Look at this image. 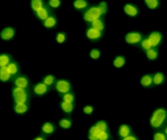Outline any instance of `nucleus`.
Returning a JSON list of instances; mask_svg holds the SVG:
<instances>
[{"instance_id": "2f4dec72", "label": "nucleus", "mask_w": 167, "mask_h": 140, "mask_svg": "<svg viewBox=\"0 0 167 140\" xmlns=\"http://www.w3.org/2000/svg\"><path fill=\"white\" fill-rule=\"evenodd\" d=\"M67 39V35L64 32H60L57 34L56 36V39L57 42L59 43H63L66 41Z\"/></svg>"}, {"instance_id": "dca6fc26", "label": "nucleus", "mask_w": 167, "mask_h": 140, "mask_svg": "<svg viewBox=\"0 0 167 140\" xmlns=\"http://www.w3.org/2000/svg\"><path fill=\"white\" fill-rule=\"evenodd\" d=\"M102 131H101L95 126H92L88 132V138L90 140H98L100 134Z\"/></svg>"}, {"instance_id": "ddd939ff", "label": "nucleus", "mask_w": 167, "mask_h": 140, "mask_svg": "<svg viewBox=\"0 0 167 140\" xmlns=\"http://www.w3.org/2000/svg\"><path fill=\"white\" fill-rule=\"evenodd\" d=\"M88 26L92 27L94 29L104 32L105 29V24L103 18L97 19L90 23L88 24Z\"/></svg>"}, {"instance_id": "37998d69", "label": "nucleus", "mask_w": 167, "mask_h": 140, "mask_svg": "<svg viewBox=\"0 0 167 140\" xmlns=\"http://www.w3.org/2000/svg\"><path fill=\"white\" fill-rule=\"evenodd\" d=\"M34 140H45L44 137L42 136H39V137H36Z\"/></svg>"}, {"instance_id": "423d86ee", "label": "nucleus", "mask_w": 167, "mask_h": 140, "mask_svg": "<svg viewBox=\"0 0 167 140\" xmlns=\"http://www.w3.org/2000/svg\"><path fill=\"white\" fill-rule=\"evenodd\" d=\"M104 32L94 29L92 27L88 26L86 30V37L88 39L92 41H98L103 37Z\"/></svg>"}, {"instance_id": "f03ea898", "label": "nucleus", "mask_w": 167, "mask_h": 140, "mask_svg": "<svg viewBox=\"0 0 167 140\" xmlns=\"http://www.w3.org/2000/svg\"><path fill=\"white\" fill-rule=\"evenodd\" d=\"M167 118L166 110L163 108L158 109L154 112L151 118V125L153 128H159L164 125Z\"/></svg>"}, {"instance_id": "0eeeda50", "label": "nucleus", "mask_w": 167, "mask_h": 140, "mask_svg": "<svg viewBox=\"0 0 167 140\" xmlns=\"http://www.w3.org/2000/svg\"><path fill=\"white\" fill-rule=\"evenodd\" d=\"M52 14H53L52 10L45 5L40 10L36 12V16L38 19L44 22Z\"/></svg>"}, {"instance_id": "c85d7f7f", "label": "nucleus", "mask_w": 167, "mask_h": 140, "mask_svg": "<svg viewBox=\"0 0 167 140\" xmlns=\"http://www.w3.org/2000/svg\"><path fill=\"white\" fill-rule=\"evenodd\" d=\"M60 125L63 129H69L72 126V121L68 118L61 119L60 121Z\"/></svg>"}, {"instance_id": "20e7f679", "label": "nucleus", "mask_w": 167, "mask_h": 140, "mask_svg": "<svg viewBox=\"0 0 167 140\" xmlns=\"http://www.w3.org/2000/svg\"><path fill=\"white\" fill-rule=\"evenodd\" d=\"M55 88L58 93L62 95L71 92L72 90V86L70 82L64 79L56 80L55 83Z\"/></svg>"}, {"instance_id": "cd10ccee", "label": "nucleus", "mask_w": 167, "mask_h": 140, "mask_svg": "<svg viewBox=\"0 0 167 140\" xmlns=\"http://www.w3.org/2000/svg\"><path fill=\"white\" fill-rule=\"evenodd\" d=\"M141 83L144 87H148L152 83V78L150 75H146L142 77L141 79Z\"/></svg>"}, {"instance_id": "2eb2a0df", "label": "nucleus", "mask_w": 167, "mask_h": 140, "mask_svg": "<svg viewBox=\"0 0 167 140\" xmlns=\"http://www.w3.org/2000/svg\"><path fill=\"white\" fill-rule=\"evenodd\" d=\"M124 11L128 16L135 17L138 14V10L136 6L132 4H127L124 7Z\"/></svg>"}, {"instance_id": "bb28decb", "label": "nucleus", "mask_w": 167, "mask_h": 140, "mask_svg": "<svg viewBox=\"0 0 167 140\" xmlns=\"http://www.w3.org/2000/svg\"><path fill=\"white\" fill-rule=\"evenodd\" d=\"M62 99H63V102H70V103H74L75 99V95L73 93H72L71 92L69 93H66V94L63 95Z\"/></svg>"}, {"instance_id": "9d476101", "label": "nucleus", "mask_w": 167, "mask_h": 140, "mask_svg": "<svg viewBox=\"0 0 167 140\" xmlns=\"http://www.w3.org/2000/svg\"><path fill=\"white\" fill-rule=\"evenodd\" d=\"M49 90V87L45 85L43 82L36 83L33 87V92L35 94L38 96H42L46 94Z\"/></svg>"}, {"instance_id": "4c0bfd02", "label": "nucleus", "mask_w": 167, "mask_h": 140, "mask_svg": "<svg viewBox=\"0 0 167 140\" xmlns=\"http://www.w3.org/2000/svg\"><path fill=\"white\" fill-rule=\"evenodd\" d=\"M110 138V134L108 131H102L100 134L98 140H109Z\"/></svg>"}, {"instance_id": "79ce46f5", "label": "nucleus", "mask_w": 167, "mask_h": 140, "mask_svg": "<svg viewBox=\"0 0 167 140\" xmlns=\"http://www.w3.org/2000/svg\"><path fill=\"white\" fill-rule=\"evenodd\" d=\"M122 140H138L137 138L134 135H130L127 137H125Z\"/></svg>"}, {"instance_id": "58836bf2", "label": "nucleus", "mask_w": 167, "mask_h": 140, "mask_svg": "<svg viewBox=\"0 0 167 140\" xmlns=\"http://www.w3.org/2000/svg\"><path fill=\"white\" fill-rule=\"evenodd\" d=\"M154 140H167V137L161 132H157L154 135Z\"/></svg>"}, {"instance_id": "4be33fe9", "label": "nucleus", "mask_w": 167, "mask_h": 140, "mask_svg": "<svg viewBox=\"0 0 167 140\" xmlns=\"http://www.w3.org/2000/svg\"><path fill=\"white\" fill-rule=\"evenodd\" d=\"M28 109V104H15L14 110L16 113L19 114H25Z\"/></svg>"}, {"instance_id": "412c9836", "label": "nucleus", "mask_w": 167, "mask_h": 140, "mask_svg": "<svg viewBox=\"0 0 167 140\" xmlns=\"http://www.w3.org/2000/svg\"><path fill=\"white\" fill-rule=\"evenodd\" d=\"M61 107L63 111L66 114H71L73 110L75 105L74 103H70V102H62L61 104Z\"/></svg>"}, {"instance_id": "5701e85b", "label": "nucleus", "mask_w": 167, "mask_h": 140, "mask_svg": "<svg viewBox=\"0 0 167 140\" xmlns=\"http://www.w3.org/2000/svg\"><path fill=\"white\" fill-rule=\"evenodd\" d=\"M131 132V129L127 125H122L120 127L119 129V135L121 138H125L130 135Z\"/></svg>"}, {"instance_id": "6ab92c4d", "label": "nucleus", "mask_w": 167, "mask_h": 140, "mask_svg": "<svg viewBox=\"0 0 167 140\" xmlns=\"http://www.w3.org/2000/svg\"><path fill=\"white\" fill-rule=\"evenodd\" d=\"M73 6L76 10L84 11L89 7V4L86 1L77 0L73 2Z\"/></svg>"}, {"instance_id": "1a4fd4ad", "label": "nucleus", "mask_w": 167, "mask_h": 140, "mask_svg": "<svg viewBox=\"0 0 167 140\" xmlns=\"http://www.w3.org/2000/svg\"><path fill=\"white\" fill-rule=\"evenodd\" d=\"M142 35L137 32H131L125 36V40L128 44H137L142 40Z\"/></svg>"}, {"instance_id": "c756f323", "label": "nucleus", "mask_w": 167, "mask_h": 140, "mask_svg": "<svg viewBox=\"0 0 167 140\" xmlns=\"http://www.w3.org/2000/svg\"><path fill=\"white\" fill-rule=\"evenodd\" d=\"M61 5V2L59 0H50L47 2V6L51 9H56L59 7Z\"/></svg>"}, {"instance_id": "473e14b6", "label": "nucleus", "mask_w": 167, "mask_h": 140, "mask_svg": "<svg viewBox=\"0 0 167 140\" xmlns=\"http://www.w3.org/2000/svg\"><path fill=\"white\" fill-rule=\"evenodd\" d=\"M147 55L148 59L152 60L155 59L157 57V52L155 49H150V50H147Z\"/></svg>"}, {"instance_id": "393cba45", "label": "nucleus", "mask_w": 167, "mask_h": 140, "mask_svg": "<svg viewBox=\"0 0 167 140\" xmlns=\"http://www.w3.org/2000/svg\"><path fill=\"white\" fill-rule=\"evenodd\" d=\"M45 5L44 1L41 0H33L31 2V9L35 13L40 10L41 8H42Z\"/></svg>"}, {"instance_id": "9b49d317", "label": "nucleus", "mask_w": 167, "mask_h": 140, "mask_svg": "<svg viewBox=\"0 0 167 140\" xmlns=\"http://www.w3.org/2000/svg\"><path fill=\"white\" fill-rule=\"evenodd\" d=\"M7 68L8 70V72L12 76L13 78L19 75L20 73V67L17 62L13 60L9 65L7 66Z\"/></svg>"}, {"instance_id": "7c9ffc66", "label": "nucleus", "mask_w": 167, "mask_h": 140, "mask_svg": "<svg viewBox=\"0 0 167 140\" xmlns=\"http://www.w3.org/2000/svg\"><path fill=\"white\" fill-rule=\"evenodd\" d=\"M99 130L102 131H108V127L107 124L106 123V122L104 121H100L95 123L94 125Z\"/></svg>"}, {"instance_id": "c03bdc74", "label": "nucleus", "mask_w": 167, "mask_h": 140, "mask_svg": "<svg viewBox=\"0 0 167 140\" xmlns=\"http://www.w3.org/2000/svg\"><path fill=\"white\" fill-rule=\"evenodd\" d=\"M165 134H167V127H166V128H165Z\"/></svg>"}, {"instance_id": "f3484780", "label": "nucleus", "mask_w": 167, "mask_h": 140, "mask_svg": "<svg viewBox=\"0 0 167 140\" xmlns=\"http://www.w3.org/2000/svg\"><path fill=\"white\" fill-rule=\"evenodd\" d=\"M11 56L7 53L0 54V68L7 66L13 61Z\"/></svg>"}, {"instance_id": "a19ab883", "label": "nucleus", "mask_w": 167, "mask_h": 140, "mask_svg": "<svg viewBox=\"0 0 167 140\" xmlns=\"http://www.w3.org/2000/svg\"><path fill=\"white\" fill-rule=\"evenodd\" d=\"M84 112L87 114H91L94 111V108L91 106H86L83 109Z\"/></svg>"}, {"instance_id": "aec40b11", "label": "nucleus", "mask_w": 167, "mask_h": 140, "mask_svg": "<svg viewBox=\"0 0 167 140\" xmlns=\"http://www.w3.org/2000/svg\"><path fill=\"white\" fill-rule=\"evenodd\" d=\"M55 126L54 125L50 122H47L43 125L42 127V132L45 134H53L55 130Z\"/></svg>"}, {"instance_id": "6e6552de", "label": "nucleus", "mask_w": 167, "mask_h": 140, "mask_svg": "<svg viewBox=\"0 0 167 140\" xmlns=\"http://www.w3.org/2000/svg\"><path fill=\"white\" fill-rule=\"evenodd\" d=\"M16 30L13 27H6L2 30L0 33V37L5 41H9L14 38Z\"/></svg>"}, {"instance_id": "4468645a", "label": "nucleus", "mask_w": 167, "mask_h": 140, "mask_svg": "<svg viewBox=\"0 0 167 140\" xmlns=\"http://www.w3.org/2000/svg\"><path fill=\"white\" fill-rule=\"evenodd\" d=\"M162 37L158 32H154L151 34L148 37V40L152 46H156L161 42Z\"/></svg>"}, {"instance_id": "7ed1b4c3", "label": "nucleus", "mask_w": 167, "mask_h": 140, "mask_svg": "<svg viewBox=\"0 0 167 140\" xmlns=\"http://www.w3.org/2000/svg\"><path fill=\"white\" fill-rule=\"evenodd\" d=\"M12 95L15 104H29L30 93L27 89L15 87L12 90Z\"/></svg>"}, {"instance_id": "ea45409f", "label": "nucleus", "mask_w": 167, "mask_h": 140, "mask_svg": "<svg viewBox=\"0 0 167 140\" xmlns=\"http://www.w3.org/2000/svg\"><path fill=\"white\" fill-rule=\"evenodd\" d=\"M98 6L100 7V9L101 10L102 13L103 14H106V12L107 11V5L106 2H102L98 5Z\"/></svg>"}, {"instance_id": "f704fd0d", "label": "nucleus", "mask_w": 167, "mask_h": 140, "mask_svg": "<svg viewBox=\"0 0 167 140\" xmlns=\"http://www.w3.org/2000/svg\"><path fill=\"white\" fill-rule=\"evenodd\" d=\"M145 2L148 5V6L151 9L156 8L159 4L158 1L156 0H146L145 1Z\"/></svg>"}, {"instance_id": "e433bc0d", "label": "nucleus", "mask_w": 167, "mask_h": 140, "mask_svg": "<svg viewBox=\"0 0 167 140\" xmlns=\"http://www.w3.org/2000/svg\"><path fill=\"white\" fill-rule=\"evenodd\" d=\"M141 46H142L143 49L146 50H148L150 49H151V47H152L151 43L150 42V41L148 40V39H145L143 40L141 42Z\"/></svg>"}, {"instance_id": "a878e982", "label": "nucleus", "mask_w": 167, "mask_h": 140, "mask_svg": "<svg viewBox=\"0 0 167 140\" xmlns=\"http://www.w3.org/2000/svg\"><path fill=\"white\" fill-rule=\"evenodd\" d=\"M125 58L122 56H117L114 60V65L116 68H121L125 65Z\"/></svg>"}, {"instance_id": "f8f14e48", "label": "nucleus", "mask_w": 167, "mask_h": 140, "mask_svg": "<svg viewBox=\"0 0 167 140\" xmlns=\"http://www.w3.org/2000/svg\"><path fill=\"white\" fill-rule=\"evenodd\" d=\"M57 24V19L56 16L54 14H51L43 22L44 26L47 29H53L56 27Z\"/></svg>"}, {"instance_id": "c9c22d12", "label": "nucleus", "mask_w": 167, "mask_h": 140, "mask_svg": "<svg viewBox=\"0 0 167 140\" xmlns=\"http://www.w3.org/2000/svg\"><path fill=\"white\" fill-rule=\"evenodd\" d=\"M89 54H90L91 58H92L94 59H97L100 57V55H101V52L100 50H98V49H94L91 50Z\"/></svg>"}, {"instance_id": "39448f33", "label": "nucleus", "mask_w": 167, "mask_h": 140, "mask_svg": "<svg viewBox=\"0 0 167 140\" xmlns=\"http://www.w3.org/2000/svg\"><path fill=\"white\" fill-rule=\"evenodd\" d=\"M14 83L15 87L27 90L30 86V80L26 76L19 74L15 77Z\"/></svg>"}, {"instance_id": "f257e3e1", "label": "nucleus", "mask_w": 167, "mask_h": 140, "mask_svg": "<svg viewBox=\"0 0 167 140\" xmlns=\"http://www.w3.org/2000/svg\"><path fill=\"white\" fill-rule=\"evenodd\" d=\"M104 15L98 5H93L84 11L83 19L88 24L97 19L103 18Z\"/></svg>"}, {"instance_id": "72a5a7b5", "label": "nucleus", "mask_w": 167, "mask_h": 140, "mask_svg": "<svg viewBox=\"0 0 167 140\" xmlns=\"http://www.w3.org/2000/svg\"><path fill=\"white\" fill-rule=\"evenodd\" d=\"M164 79L163 74H161V73H157L155 75L153 80H154L155 84L159 85V84L162 83V82L164 81Z\"/></svg>"}, {"instance_id": "b1692460", "label": "nucleus", "mask_w": 167, "mask_h": 140, "mask_svg": "<svg viewBox=\"0 0 167 140\" xmlns=\"http://www.w3.org/2000/svg\"><path fill=\"white\" fill-rule=\"evenodd\" d=\"M56 82V78L54 76L51 74L45 76L42 79V82L44 83L45 85H47L49 88L53 86L54 85H55V83Z\"/></svg>"}, {"instance_id": "a211bd4d", "label": "nucleus", "mask_w": 167, "mask_h": 140, "mask_svg": "<svg viewBox=\"0 0 167 140\" xmlns=\"http://www.w3.org/2000/svg\"><path fill=\"white\" fill-rule=\"evenodd\" d=\"M13 78L8 72L7 66L0 68V80L2 82H7Z\"/></svg>"}]
</instances>
